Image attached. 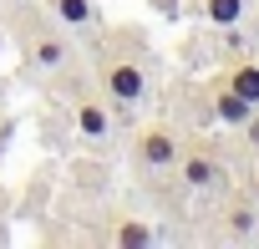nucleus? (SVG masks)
Segmentation results:
<instances>
[{
	"label": "nucleus",
	"instance_id": "nucleus-1",
	"mask_svg": "<svg viewBox=\"0 0 259 249\" xmlns=\"http://www.w3.org/2000/svg\"><path fill=\"white\" fill-rule=\"evenodd\" d=\"M16 36H21V51L31 66L41 71H61L71 66V41H66V26L46 11V6H16Z\"/></svg>",
	"mask_w": 259,
	"mask_h": 249
},
{
	"label": "nucleus",
	"instance_id": "nucleus-2",
	"mask_svg": "<svg viewBox=\"0 0 259 249\" xmlns=\"http://www.w3.org/2000/svg\"><path fill=\"white\" fill-rule=\"evenodd\" d=\"M102 87L117 107H143L148 97V71L138 56H127V51H107L102 56Z\"/></svg>",
	"mask_w": 259,
	"mask_h": 249
},
{
	"label": "nucleus",
	"instance_id": "nucleus-3",
	"mask_svg": "<svg viewBox=\"0 0 259 249\" xmlns=\"http://www.w3.org/2000/svg\"><path fill=\"white\" fill-rule=\"evenodd\" d=\"M178 158H183V143H178V133L168 128V122H148V128L133 138V163L148 168V173H163Z\"/></svg>",
	"mask_w": 259,
	"mask_h": 249
},
{
	"label": "nucleus",
	"instance_id": "nucleus-4",
	"mask_svg": "<svg viewBox=\"0 0 259 249\" xmlns=\"http://www.w3.org/2000/svg\"><path fill=\"white\" fill-rule=\"evenodd\" d=\"M224 234L234 239V244H249L254 234H259V203H254V193H244V198H234L229 209H224Z\"/></svg>",
	"mask_w": 259,
	"mask_h": 249
},
{
	"label": "nucleus",
	"instance_id": "nucleus-5",
	"mask_svg": "<svg viewBox=\"0 0 259 249\" xmlns=\"http://www.w3.org/2000/svg\"><path fill=\"white\" fill-rule=\"evenodd\" d=\"M178 178L188 188H213V183H224V168H219V158H208L203 148H193V153L178 158Z\"/></svg>",
	"mask_w": 259,
	"mask_h": 249
},
{
	"label": "nucleus",
	"instance_id": "nucleus-6",
	"mask_svg": "<svg viewBox=\"0 0 259 249\" xmlns=\"http://www.w3.org/2000/svg\"><path fill=\"white\" fill-rule=\"evenodd\" d=\"M76 133H81L87 143H107V138H112V112H107V102H97V97H81V102H76Z\"/></svg>",
	"mask_w": 259,
	"mask_h": 249
},
{
	"label": "nucleus",
	"instance_id": "nucleus-7",
	"mask_svg": "<svg viewBox=\"0 0 259 249\" xmlns=\"http://www.w3.org/2000/svg\"><path fill=\"white\" fill-rule=\"evenodd\" d=\"M46 11H51L66 31H92V26H97V0H46Z\"/></svg>",
	"mask_w": 259,
	"mask_h": 249
},
{
	"label": "nucleus",
	"instance_id": "nucleus-8",
	"mask_svg": "<svg viewBox=\"0 0 259 249\" xmlns=\"http://www.w3.org/2000/svg\"><path fill=\"white\" fill-rule=\"evenodd\" d=\"M249 112H254V102H244L234 87H213V117L224 122V128H244Z\"/></svg>",
	"mask_w": 259,
	"mask_h": 249
},
{
	"label": "nucleus",
	"instance_id": "nucleus-9",
	"mask_svg": "<svg viewBox=\"0 0 259 249\" xmlns=\"http://www.w3.org/2000/svg\"><path fill=\"white\" fill-rule=\"evenodd\" d=\"M153 239H158V229L148 219H117V229H112V244H122V249H148Z\"/></svg>",
	"mask_w": 259,
	"mask_h": 249
},
{
	"label": "nucleus",
	"instance_id": "nucleus-10",
	"mask_svg": "<svg viewBox=\"0 0 259 249\" xmlns=\"http://www.w3.org/2000/svg\"><path fill=\"white\" fill-rule=\"evenodd\" d=\"M224 87H234L244 102H254V107H259V61H239V66L224 76Z\"/></svg>",
	"mask_w": 259,
	"mask_h": 249
},
{
	"label": "nucleus",
	"instance_id": "nucleus-11",
	"mask_svg": "<svg viewBox=\"0 0 259 249\" xmlns=\"http://www.w3.org/2000/svg\"><path fill=\"white\" fill-rule=\"evenodd\" d=\"M198 11H203V21H213V26H239L244 21V0H198Z\"/></svg>",
	"mask_w": 259,
	"mask_h": 249
},
{
	"label": "nucleus",
	"instance_id": "nucleus-12",
	"mask_svg": "<svg viewBox=\"0 0 259 249\" xmlns=\"http://www.w3.org/2000/svg\"><path fill=\"white\" fill-rule=\"evenodd\" d=\"M244 138H249V148H254V158H259V107H254L249 122H244Z\"/></svg>",
	"mask_w": 259,
	"mask_h": 249
},
{
	"label": "nucleus",
	"instance_id": "nucleus-13",
	"mask_svg": "<svg viewBox=\"0 0 259 249\" xmlns=\"http://www.w3.org/2000/svg\"><path fill=\"white\" fill-rule=\"evenodd\" d=\"M148 6H153V11H158V16H168V21H173V16H178V0H148Z\"/></svg>",
	"mask_w": 259,
	"mask_h": 249
},
{
	"label": "nucleus",
	"instance_id": "nucleus-14",
	"mask_svg": "<svg viewBox=\"0 0 259 249\" xmlns=\"http://www.w3.org/2000/svg\"><path fill=\"white\" fill-rule=\"evenodd\" d=\"M254 203H259V188H254Z\"/></svg>",
	"mask_w": 259,
	"mask_h": 249
}]
</instances>
